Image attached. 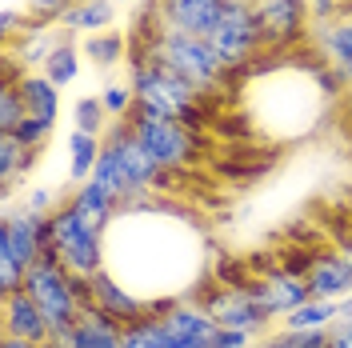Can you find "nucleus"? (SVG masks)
Instances as JSON below:
<instances>
[{"instance_id":"1","label":"nucleus","mask_w":352,"mask_h":348,"mask_svg":"<svg viewBox=\"0 0 352 348\" xmlns=\"http://www.w3.org/2000/svg\"><path fill=\"white\" fill-rule=\"evenodd\" d=\"M132 48H140L164 72L180 76L188 88H197L204 100L224 92L236 80L228 68L220 65V56L212 52V44L204 41V36H188V32L164 28V24L156 21V12H153V28H144V44H132Z\"/></svg>"},{"instance_id":"2","label":"nucleus","mask_w":352,"mask_h":348,"mask_svg":"<svg viewBox=\"0 0 352 348\" xmlns=\"http://www.w3.org/2000/svg\"><path fill=\"white\" fill-rule=\"evenodd\" d=\"M129 85L136 92V109H148L156 116L180 120L192 132L204 129V96L197 88H188L180 76L164 72L160 65H153L140 48H129Z\"/></svg>"},{"instance_id":"3","label":"nucleus","mask_w":352,"mask_h":348,"mask_svg":"<svg viewBox=\"0 0 352 348\" xmlns=\"http://www.w3.org/2000/svg\"><path fill=\"white\" fill-rule=\"evenodd\" d=\"M208 44L220 56V65L228 68L236 80H244L252 61L264 56V36H261V24H256V8L244 4V0H228L217 28L208 32Z\"/></svg>"},{"instance_id":"4","label":"nucleus","mask_w":352,"mask_h":348,"mask_svg":"<svg viewBox=\"0 0 352 348\" xmlns=\"http://www.w3.org/2000/svg\"><path fill=\"white\" fill-rule=\"evenodd\" d=\"M129 129H132V136L140 140V149L153 156L156 164H164L168 173H184V168L197 164L200 136L188 129V124L168 120V116H156V112H148V109H132Z\"/></svg>"},{"instance_id":"5","label":"nucleus","mask_w":352,"mask_h":348,"mask_svg":"<svg viewBox=\"0 0 352 348\" xmlns=\"http://www.w3.org/2000/svg\"><path fill=\"white\" fill-rule=\"evenodd\" d=\"M52 240H56V261L65 264L76 281H96L109 268V240L104 232H92L80 217L68 208V200L52 213Z\"/></svg>"},{"instance_id":"6","label":"nucleus","mask_w":352,"mask_h":348,"mask_svg":"<svg viewBox=\"0 0 352 348\" xmlns=\"http://www.w3.org/2000/svg\"><path fill=\"white\" fill-rule=\"evenodd\" d=\"M192 301H200V305L208 308V316L217 320L220 328H236V332H248V336H268L272 328H276V320L264 312L261 296H256V288H252V281L248 284H232V288H224V284H204Z\"/></svg>"},{"instance_id":"7","label":"nucleus","mask_w":352,"mask_h":348,"mask_svg":"<svg viewBox=\"0 0 352 348\" xmlns=\"http://www.w3.org/2000/svg\"><path fill=\"white\" fill-rule=\"evenodd\" d=\"M252 8H256V24L264 36V52L292 56L300 44H308L312 17H308L305 0H252Z\"/></svg>"},{"instance_id":"8","label":"nucleus","mask_w":352,"mask_h":348,"mask_svg":"<svg viewBox=\"0 0 352 348\" xmlns=\"http://www.w3.org/2000/svg\"><path fill=\"white\" fill-rule=\"evenodd\" d=\"M252 288L261 296L264 312L280 325L288 312H296L300 305L312 301V284L305 281V272L288 268V264H268L261 272H252Z\"/></svg>"},{"instance_id":"9","label":"nucleus","mask_w":352,"mask_h":348,"mask_svg":"<svg viewBox=\"0 0 352 348\" xmlns=\"http://www.w3.org/2000/svg\"><path fill=\"white\" fill-rule=\"evenodd\" d=\"M224 4L228 0H153V12L164 28H176V32L208 41V32L217 28Z\"/></svg>"},{"instance_id":"10","label":"nucleus","mask_w":352,"mask_h":348,"mask_svg":"<svg viewBox=\"0 0 352 348\" xmlns=\"http://www.w3.org/2000/svg\"><path fill=\"white\" fill-rule=\"evenodd\" d=\"M305 281L312 284L316 301H344L352 296V264L340 257V248H324V252H308L305 261Z\"/></svg>"},{"instance_id":"11","label":"nucleus","mask_w":352,"mask_h":348,"mask_svg":"<svg viewBox=\"0 0 352 348\" xmlns=\"http://www.w3.org/2000/svg\"><path fill=\"white\" fill-rule=\"evenodd\" d=\"M0 336H16V340H28V345H48L52 340V325H48L44 308L28 292H12V296H4Z\"/></svg>"},{"instance_id":"12","label":"nucleus","mask_w":352,"mask_h":348,"mask_svg":"<svg viewBox=\"0 0 352 348\" xmlns=\"http://www.w3.org/2000/svg\"><path fill=\"white\" fill-rule=\"evenodd\" d=\"M65 348H124V325L109 316L104 308L85 305L72 332L65 336Z\"/></svg>"},{"instance_id":"13","label":"nucleus","mask_w":352,"mask_h":348,"mask_svg":"<svg viewBox=\"0 0 352 348\" xmlns=\"http://www.w3.org/2000/svg\"><path fill=\"white\" fill-rule=\"evenodd\" d=\"M68 208L80 217V224H88L92 232H104L109 237L112 220L120 217V200L116 196H109L96 180H85V184H72V193L65 196Z\"/></svg>"},{"instance_id":"14","label":"nucleus","mask_w":352,"mask_h":348,"mask_svg":"<svg viewBox=\"0 0 352 348\" xmlns=\"http://www.w3.org/2000/svg\"><path fill=\"white\" fill-rule=\"evenodd\" d=\"M92 305L104 308L109 316H116L120 325H132V320H140V316L148 312V301H140L129 284H120L116 276H112L109 268L92 281Z\"/></svg>"},{"instance_id":"15","label":"nucleus","mask_w":352,"mask_h":348,"mask_svg":"<svg viewBox=\"0 0 352 348\" xmlns=\"http://www.w3.org/2000/svg\"><path fill=\"white\" fill-rule=\"evenodd\" d=\"M56 44H60V36H56V24L28 21V28H24L12 44H4V48H8V56H12L24 72H41L44 61L52 56V48H56Z\"/></svg>"},{"instance_id":"16","label":"nucleus","mask_w":352,"mask_h":348,"mask_svg":"<svg viewBox=\"0 0 352 348\" xmlns=\"http://www.w3.org/2000/svg\"><path fill=\"white\" fill-rule=\"evenodd\" d=\"M16 85H21L28 116H36V120H44V124H56V120H60V88L52 85L44 72H21Z\"/></svg>"},{"instance_id":"17","label":"nucleus","mask_w":352,"mask_h":348,"mask_svg":"<svg viewBox=\"0 0 352 348\" xmlns=\"http://www.w3.org/2000/svg\"><path fill=\"white\" fill-rule=\"evenodd\" d=\"M36 153L24 149L12 132H0V188H4V213L12 208V193H16V180L32 173Z\"/></svg>"},{"instance_id":"18","label":"nucleus","mask_w":352,"mask_h":348,"mask_svg":"<svg viewBox=\"0 0 352 348\" xmlns=\"http://www.w3.org/2000/svg\"><path fill=\"white\" fill-rule=\"evenodd\" d=\"M112 21H116V0H76L60 24L68 36H96L109 32Z\"/></svg>"},{"instance_id":"19","label":"nucleus","mask_w":352,"mask_h":348,"mask_svg":"<svg viewBox=\"0 0 352 348\" xmlns=\"http://www.w3.org/2000/svg\"><path fill=\"white\" fill-rule=\"evenodd\" d=\"M100 153H104V136H92V132H68V176L72 184H85L92 180L96 164H100Z\"/></svg>"},{"instance_id":"20","label":"nucleus","mask_w":352,"mask_h":348,"mask_svg":"<svg viewBox=\"0 0 352 348\" xmlns=\"http://www.w3.org/2000/svg\"><path fill=\"white\" fill-rule=\"evenodd\" d=\"M336 320H340V305L312 296L308 305H300L296 312H288L276 328H285V332H320V328H332Z\"/></svg>"},{"instance_id":"21","label":"nucleus","mask_w":352,"mask_h":348,"mask_svg":"<svg viewBox=\"0 0 352 348\" xmlns=\"http://www.w3.org/2000/svg\"><path fill=\"white\" fill-rule=\"evenodd\" d=\"M80 56H85V52H80V48H76V41L65 32V36H60V44L52 48V56L44 61L41 72H44V76H48L56 88H60V92H65V88L76 85V76H80Z\"/></svg>"},{"instance_id":"22","label":"nucleus","mask_w":352,"mask_h":348,"mask_svg":"<svg viewBox=\"0 0 352 348\" xmlns=\"http://www.w3.org/2000/svg\"><path fill=\"white\" fill-rule=\"evenodd\" d=\"M80 52H85V61H92L96 68H116V65H124V56H129V41H124V32L109 28V32L85 36Z\"/></svg>"},{"instance_id":"23","label":"nucleus","mask_w":352,"mask_h":348,"mask_svg":"<svg viewBox=\"0 0 352 348\" xmlns=\"http://www.w3.org/2000/svg\"><path fill=\"white\" fill-rule=\"evenodd\" d=\"M124 348H176L173 336L164 332L156 312H144L140 320L124 325Z\"/></svg>"},{"instance_id":"24","label":"nucleus","mask_w":352,"mask_h":348,"mask_svg":"<svg viewBox=\"0 0 352 348\" xmlns=\"http://www.w3.org/2000/svg\"><path fill=\"white\" fill-rule=\"evenodd\" d=\"M109 112H104V100L100 96H80L72 105V129L76 132H92V136H104L109 132Z\"/></svg>"},{"instance_id":"25","label":"nucleus","mask_w":352,"mask_h":348,"mask_svg":"<svg viewBox=\"0 0 352 348\" xmlns=\"http://www.w3.org/2000/svg\"><path fill=\"white\" fill-rule=\"evenodd\" d=\"M28 109H24V96H21V85L16 80H4L0 85V132H16Z\"/></svg>"},{"instance_id":"26","label":"nucleus","mask_w":352,"mask_h":348,"mask_svg":"<svg viewBox=\"0 0 352 348\" xmlns=\"http://www.w3.org/2000/svg\"><path fill=\"white\" fill-rule=\"evenodd\" d=\"M100 100H104V112H109V120H124V116L136 109V92H132L129 80H124V85H109L104 92H100Z\"/></svg>"},{"instance_id":"27","label":"nucleus","mask_w":352,"mask_h":348,"mask_svg":"<svg viewBox=\"0 0 352 348\" xmlns=\"http://www.w3.org/2000/svg\"><path fill=\"white\" fill-rule=\"evenodd\" d=\"M24 12L32 17V21H44V24H60L65 21V12L76 4V0H16Z\"/></svg>"},{"instance_id":"28","label":"nucleus","mask_w":352,"mask_h":348,"mask_svg":"<svg viewBox=\"0 0 352 348\" xmlns=\"http://www.w3.org/2000/svg\"><path fill=\"white\" fill-rule=\"evenodd\" d=\"M52 129L56 124H44V120H36V116H24L21 124H16V140H21L24 149H32V153H41L44 144H48V136H52Z\"/></svg>"},{"instance_id":"29","label":"nucleus","mask_w":352,"mask_h":348,"mask_svg":"<svg viewBox=\"0 0 352 348\" xmlns=\"http://www.w3.org/2000/svg\"><path fill=\"white\" fill-rule=\"evenodd\" d=\"M28 12H24L16 0H4V8H0V36H4V44H12L16 36H21L24 28H28Z\"/></svg>"},{"instance_id":"30","label":"nucleus","mask_w":352,"mask_h":348,"mask_svg":"<svg viewBox=\"0 0 352 348\" xmlns=\"http://www.w3.org/2000/svg\"><path fill=\"white\" fill-rule=\"evenodd\" d=\"M276 340H280V348H329V328H320V332H285V328H276Z\"/></svg>"},{"instance_id":"31","label":"nucleus","mask_w":352,"mask_h":348,"mask_svg":"<svg viewBox=\"0 0 352 348\" xmlns=\"http://www.w3.org/2000/svg\"><path fill=\"white\" fill-rule=\"evenodd\" d=\"M60 204H65V200H56V193H52V188H28V193H24V208L44 213V217H52Z\"/></svg>"},{"instance_id":"32","label":"nucleus","mask_w":352,"mask_h":348,"mask_svg":"<svg viewBox=\"0 0 352 348\" xmlns=\"http://www.w3.org/2000/svg\"><path fill=\"white\" fill-rule=\"evenodd\" d=\"M344 4H349V0H305V8H308L312 21H336V17L344 12Z\"/></svg>"},{"instance_id":"33","label":"nucleus","mask_w":352,"mask_h":348,"mask_svg":"<svg viewBox=\"0 0 352 348\" xmlns=\"http://www.w3.org/2000/svg\"><path fill=\"white\" fill-rule=\"evenodd\" d=\"M256 345V336H248V332H236V328H220L212 348H252Z\"/></svg>"},{"instance_id":"34","label":"nucleus","mask_w":352,"mask_h":348,"mask_svg":"<svg viewBox=\"0 0 352 348\" xmlns=\"http://www.w3.org/2000/svg\"><path fill=\"white\" fill-rule=\"evenodd\" d=\"M329 348H352V320H336L329 328Z\"/></svg>"},{"instance_id":"35","label":"nucleus","mask_w":352,"mask_h":348,"mask_svg":"<svg viewBox=\"0 0 352 348\" xmlns=\"http://www.w3.org/2000/svg\"><path fill=\"white\" fill-rule=\"evenodd\" d=\"M336 248H340V257H344V261L352 264V228H349V232H340V237H336Z\"/></svg>"},{"instance_id":"36","label":"nucleus","mask_w":352,"mask_h":348,"mask_svg":"<svg viewBox=\"0 0 352 348\" xmlns=\"http://www.w3.org/2000/svg\"><path fill=\"white\" fill-rule=\"evenodd\" d=\"M0 348H41V345H28V340H16V336H0Z\"/></svg>"},{"instance_id":"37","label":"nucleus","mask_w":352,"mask_h":348,"mask_svg":"<svg viewBox=\"0 0 352 348\" xmlns=\"http://www.w3.org/2000/svg\"><path fill=\"white\" fill-rule=\"evenodd\" d=\"M340 320H352V296H344V301H340Z\"/></svg>"},{"instance_id":"38","label":"nucleus","mask_w":352,"mask_h":348,"mask_svg":"<svg viewBox=\"0 0 352 348\" xmlns=\"http://www.w3.org/2000/svg\"><path fill=\"white\" fill-rule=\"evenodd\" d=\"M344 120H349V129H352V88H349V96H344Z\"/></svg>"},{"instance_id":"39","label":"nucleus","mask_w":352,"mask_h":348,"mask_svg":"<svg viewBox=\"0 0 352 348\" xmlns=\"http://www.w3.org/2000/svg\"><path fill=\"white\" fill-rule=\"evenodd\" d=\"M41 348H65V345H56V340H48V345H41Z\"/></svg>"},{"instance_id":"40","label":"nucleus","mask_w":352,"mask_h":348,"mask_svg":"<svg viewBox=\"0 0 352 348\" xmlns=\"http://www.w3.org/2000/svg\"><path fill=\"white\" fill-rule=\"evenodd\" d=\"M120 4H132V0H116V8H120Z\"/></svg>"}]
</instances>
